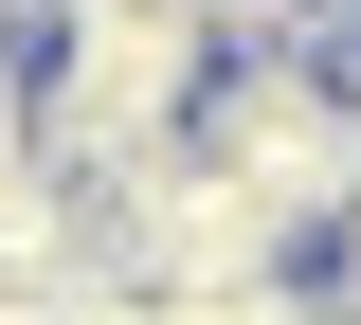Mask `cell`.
<instances>
[{
	"label": "cell",
	"mask_w": 361,
	"mask_h": 325,
	"mask_svg": "<svg viewBox=\"0 0 361 325\" xmlns=\"http://www.w3.org/2000/svg\"><path fill=\"white\" fill-rule=\"evenodd\" d=\"M18 54H37V181L73 199H127L145 163H180L217 91V18L180 0H18Z\"/></svg>",
	"instance_id": "cell-1"
},
{
	"label": "cell",
	"mask_w": 361,
	"mask_h": 325,
	"mask_svg": "<svg viewBox=\"0 0 361 325\" xmlns=\"http://www.w3.org/2000/svg\"><path fill=\"white\" fill-rule=\"evenodd\" d=\"M199 163H217V181L307 253V235L361 199V109L325 91L307 54H217V91H199Z\"/></svg>",
	"instance_id": "cell-2"
},
{
	"label": "cell",
	"mask_w": 361,
	"mask_h": 325,
	"mask_svg": "<svg viewBox=\"0 0 361 325\" xmlns=\"http://www.w3.org/2000/svg\"><path fill=\"white\" fill-rule=\"evenodd\" d=\"M37 181V54H18V18H0V199Z\"/></svg>",
	"instance_id": "cell-3"
}]
</instances>
